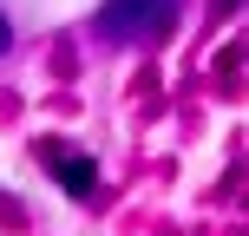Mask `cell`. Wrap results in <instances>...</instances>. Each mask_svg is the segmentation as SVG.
Here are the masks:
<instances>
[{
	"instance_id": "6da1fadb",
	"label": "cell",
	"mask_w": 249,
	"mask_h": 236,
	"mask_svg": "<svg viewBox=\"0 0 249 236\" xmlns=\"http://www.w3.org/2000/svg\"><path fill=\"white\" fill-rule=\"evenodd\" d=\"M171 13H177V0H105V7H99V33L118 39V46H131V39L164 33Z\"/></svg>"
},
{
	"instance_id": "7a4b0ae2",
	"label": "cell",
	"mask_w": 249,
	"mask_h": 236,
	"mask_svg": "<svg viewBox=\"0 0 249 236\" xmlns=\"http://www.w3.org/2000/svg\"><path fill=\"white\" fill-rule=\"evenodd\" d=\"M59 184L72 190V197H86V190H92V164L86 158H59Z\"/></svg>"
},
{
	"instance_id": "3957f363",
	"label": "cell",
	"mask_w": 249,
	"mask_h": 236,
	"mask_svg": "<svg viewBox=\"0 0 249 236\" xmlns=\"http://www.w3.org/2000/svg\"><path fill=\"white\" fill-rule=\"evenodd\" d=\"M7 39H13V33H7V20H0V53H7Z\"/></svg>"
}]
</instances>
